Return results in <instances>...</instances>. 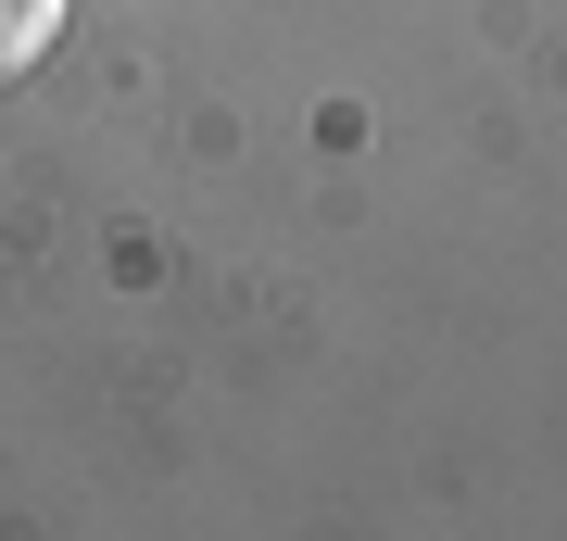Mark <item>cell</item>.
I'll return each mask as SVG.
<instances>
[{"mask_svg":"<svg viewBox=\"0 0 567 541\" xmlns=\"http://www.w3.org/2000/svg\"><path fill=\"white\" fill-rule=\"evenodd\" d=\"M51 39H63V0H0V89H13Z\"/></svg>","mask_w":567,"mask_h":541,"instance_id":"obj_1","label":"cell"}]
</instances>
